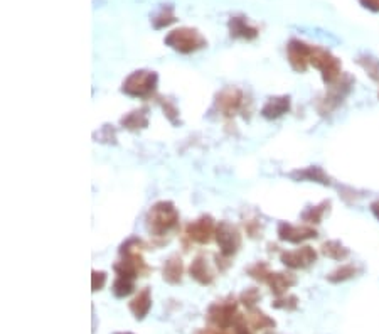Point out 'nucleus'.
Returning a JSON list of instances; mask_svg holds the SVG:
<instances>
[{
  "mask_svg": "<svg viewBox=\"0 0 379 334\" xmlns=\"http://www.w3.org/2000/svg\"><path fill=\"white\" fill-rule=\"evenodd\" d=\"M120 123H122L123 128L130 130V132H138V130L149 127V108L143 106V108L132 110L130 113L125 115Z\"/></svg>",
  "mask_w": 379,
  "mask_h": 334,
  "instance_id": "6ab92c4d",
  "label": "nucleus"
},
{
  "mask_svg": "<svg viewBox=\"0 0 379 334\" xmlns=\"http://www.w3.org/2000/svg\"><path fill=\"white\" fill-rule=\"evenodd\" d=\"M179 225V211L170 201H157L147 213V230L154 236H165Z\"/></svg>",
  "mask_w": 379,
  "mask_h": 334,
  "instance_id": "f257e3e1",
  "label": "nucleus"
},
{
  "mask_svg": "<svg viewBox=\"0 0 379 334\" xmlns=\"http://www.w3.org/2000/svg\"><path fill=\"white\" fill-rule=\"evenodd\" d=\"M290 105H292V101H290V96H286V95L271 96V98H268L266 103L263 105L261 115L266 120H276V118L284 117L285 113H289Z\"/></svg>",
  "mask_w": 379,
  "mask_h": 334,
  "instance_id": "2eb2a0df",
  "label": "nucleus"
},
{
  "mask_svg": "<svg viewBox=\"0 0 379 334\" xmlns=\"http://www.w3.org/2000/svg\"><path fill=\"white\" fill-rule=\"evenodd\" d=\"M115 334H133V333H115Z\"/></svg>",
  "mask_w": 379,
  "mask_h": 334,
  "instance_id": "e433bc0d",
  "label": "nucleus"
},
{
  "mask_svg": "<svg viewBox=\"0 0 379 334\" xmlns=\"http://www.w3.org/2000/svg\"><path fill=\"white\" fill-rule=\"evenodd\" d=\"M270 268H268L266 263H263V262H256L255 265H251L248 268V275L251 277V278H255V280L258 282H263V284H265L266 282V278L270 277Z\"/></svg>",
  "mask_w": 379,
  "mask_h": 334,
  "instance_id": "cd10ccee",
  "label": "nucleus"
},
{
  "mask_svg": "<svg viewBox=\"0 0 379 334\" xmlns=\"http://www.w3.org/2000/svg\"><path fill=\"white\" fill-rule=\"evenodd\" d=\"M313 46L307 44L305 41L300 39H290L286 44V59H289L290 66L295 71L303 73L305 69L311 64V56H312Z\"/></svg>",
  "mask_w": 379,
  "mask_h": 334,
  "instance_id": "6e6552de",
  "label": "nucleus"
},
{
  "mask_svg": "<svg viewBox=\"0 0 379 334\" xmlns=\"http://www.w3.org/2000/svg\"><path fill=\"white\" fill-rule=\"evenodd\" d=\"M194 334H229V333H226V329H219V328L216 329L204 328V329H197V331H194Z\"/></svg>",
  "mask_w": 379,
  "mask_h": 334,
  "instance_id": "f704fd0d",
  "label": "nucleus"
},
{
  "mask_svg": "<svg viewBox=\"0 0 379 334\" xmlns=\"http://www.w3.org/2000/svg\"><path fill=\"white\" fill-rule=\"evenodd\" d=\"M128 309L133 314V318L137 321H143L147 318L152 309V292L150 287H143L142 290H138V294L133 297L128 304Z\"/></svg>",
  "mask_w": 379,
  "mask_h": 334,
  "instance_id": "4468645a",
  "label": "nucleus"
},
{
  "mask_svg": "<svg viewBox=\"0 0 379 334\" xmlns=\"http://www.w3.org/2000/svg\"><path fill=\"white\" fill-rule=\"evenodd\" d=\"M233 328H234V334H253L251 329L248 328L246 319H243V318H238V321L234 323Z\"/></svg>",
  "mask_w": 379,
  "mask_h": 334,
  "instance_id": "473e14b6",
  "label": "nucleus"
},
{
  "mask_svg": "<svg viewBox=\"0 0 379 334\" xmlns=\"http://www.w3.org/2000/svg\"><path fill=\"white\" fill-rule=\"evenodd\" d=\"M290 178L297 181H312V183H318L323 186L331 184L329 176L323 173L321 167H305V169L294 171V173L290 174Z\"/></svg>",
  "mask_w": 379,
  "mask_h": 334,
  "instance_id": "aec40b11",
  "label": "nucleus"
},
{
  "mask_svg": "<svg viewBox=\"0 0 379 334\" xmlns=\"http://www.w3.org/2000/svg\"><path fill=\"white\" fill-rule=\"evenodd\" d=\"M159 85V74L149 69H138L125 78L122 91L133 98H149Z\"/></svg>",
  "mask_w": 379,
  "mask_h": 334,
  "instance_id": "7ed1b4c3",
  "label": "nucleus"
},
{
  "mask_svg": "<svg viewBox=\"0 0 379 334\" xmlns=\"http://www.w3.org/2000/svg\"><path fill=\"white\" fill-rule=\"evenodd\" d=\"M182 275H184V265L179 255H172V257L165 260L164 268H162V277H164V280L167 282V284L170 285L180 284Z\"/></svg>",
  "mask_w": 379,
  "mask_h": 334,
  "instance_id": "a211bd4d",
  "label": "nucleus"
},
{
  "mask_svg": "<svg viewBox=\"0 0 379 334\" xmlns=\"http://www.w3.org/2000/svg\"><path fill=\"white\" fill-rule=\"evenodd\" d=\"M159 103L162 106V110H164V115L167 117L172 123H177L179 122V108L175 106L172 101L167 100V98H159Z\"/></svg>",
  "mask_w": 379,
  "mask_h": 334,
  "instance_id": "c85d7f7f",
  "label": "nucleus"
},
{
  "mask_svg": "<svg viewBox=\"0 0 379 334\" xmlns=\"http://www.w3.org/2000/svg\"><path fill=\"white\" fill-rule=\"evenodd\" d=\"M175 21H177V19H175L174 7L170 6V4L162 6L159 11L154 14V17H152V24H154L155 29H164V27H169L170 24H174Z\"/></svg>",
  "mask_w": 379,
  "mask_h": 334,
  "instance_id": "4be33fe9",
  "label": "nucleus"
},
{
  "mask_svg": "<svg viewBox=\"0 0 379 334\" xmlns=\"http://www.w3.org/2000/svg\"><path fill=\"white\" fill-rule=\"evenodd\" d=\"M164 43L180 54H192L196 51L204 49L207 46L206 37L196 27H179V29L170 31L165 36Z\"/></svg>",
  "mask_w": 379,
  "mask_h": 334,
  "instance_id": "f03ea898",
  "label": "nucleus"
},
{
  "mask_svg": "<svg viewBox=\"0 0 379 334\" xmlns=\"http://www.w3.org/2000/svg\"><path fill=\"white\" fill-rule=\"evenodd\" d=\"M122 260L115 263V272L118 277L132 278L135 280L138 277H145L149 273L150 268L147 267V263L143 262V257L138 252H127L122 253Z\"/></svg>",
  "mask_w": 379,
  "mask_h": 334,
  "instance_id": "0eeeda50",
  "label": "nucleus"
},
{
  "mask_svg": "<svg viewBox=\"0 0 379 334\" xmlns=\"http://www.w3.org/2000/svg\"><path fill=\"white\" fill-rule=\"evenodd\" d=\"M322 253L326 255V257L334 258V260H344L349 257V250L337 240L326 241V243L322 245Z\"/></svg>",
  "mask_w": 379,
  "mask_h": 334,
  "instance_id": "b1692460",
  "label": "nucleus"
},
{
  "mask_svg": "<svg viewBox=\"0 0 379 334\" xmlns=\"http://www.w3.org/2000/svg\"><path fill=\"white\" fill-rule=\"evenodd\" d=\"M275 309H285V310H295L298 308V299L295 295L279 297L274 303Z\"/></svg>",
  "mask_w": 379,
  "mask_h": 334,
  "instance_id": "c756f323",
  "label": "nucleus"
},
{
  "mask_svg": "<svg viewBox=\"0 0 379 334\" xmlns=\"http://www.w3.org/2000/svg\"><path fill=\"white\" fill-rule=\"evenodd\" d=\"M214 238L223 258L233 257L239 250V247H242V235H239V230L234 225H231L229 221H219V225L216 226Z\"/></svg>",
  "mask_w": 379,
  "mask_h": 334,
  "instance_id": "423d86ee",
  "label": "nucleus"
},
{
  "mask_svg": "<svg viewBox=\"0 0 379 334\" xmlns=\"http://www.w3.org/2000/svg\"><path fill=\"white\" fill-rule=\"evenodd\" d=\"M317 252L312 247H300L297 250H290V252L281 253V262L289 268H307L312 263H316Z\"/></svg>",
  "mask_w": 379,
  "mask_h": 334,
  "instance_id": "9b49d317",
  "label": "nucleus"
},
{
  "mask_svg": "<svg viewBox=\"0 0 379 334\" xmlns=\"http://www.w3.org/2000/svg\"><path fill=\"white\" fill-rule=\"evenodd\" d=\"M371 210H373V213H374V216H376L378 220H379V201H376V203H373V204H371Z\"/></svg>",
  "mask_w": 379,
  "mask_h": 334,
  "instance_id": "c9c22d12",
  "label": "nucleus"
},
{
  "mask_svg": "<svg viewBox=\"0 0 379 334\" xmlns=\"http://www.w3.org/2000/svg\"><path fill=\"white\" fill-rule=\"evenodd\" d=\"M214 103L221 115H224V117H233V115H237L238 111L243 108L244 95L238 88H224V90H221L218 95H216Z\"/></svg>",
  "mask_w": 379,
  "mask_h": 334,
  "instance_id": "1a4fd4ad",
  "label": "nucleus"
},
{
  "mask_svg": "<svg viewBox=\"0 0 379 334\" xmlns=\"http://www.w3.org/2000/svg\"><path fill=\"white\" fill-rule=\"evenodd\" d=\"M265 284H268V287H270L271 294L281 297L284 294H286V290L292 289V287L297 284V278H295L294 273L289 272H271L270 277L266 278Z\"/></svg>",
  "mask_w": 379,
  "mask_h": 334,
  "instance_id": "dca6fc26",
  "label": "nucleus"
},
{
  "mask_svg": "<svg viewBox=\"0 0 379 334\" xmlns=\"http://www.w3.org/2000/svg\"><path fill=\"white\" fill-rule=\"evenodd\" d=\"M359 272V268L353 265V263H346V265H341L339 268H336L334 272H331L327 275V280L332 282V284H341V282L349 280V278L355 277V273Z\"/></svg>",
  "mask_w": 379,
  "mask_h": 334,
  "instance_id": "5701e85b",
  "label": "nucleus"
},
{
  "mask_svg": "<svg viewBox=\"0 0 379 334\" xmlns=\"http://www.w3.org/2000/svg\"><path fill=\"white\" fill-rule=\"evenodd\" d=\"M364 59H366V61H363V58H359L358 63L364 69H366L369 74H371L373 80H378V78H379V63L376 61V59H373V58H364Z\"/></svg>",
  "mask_w": 379,
  "mask_h": 334,
  "instance_id": "7c9ffc66",
  "label": "nucleus"
},
{
  "mask_svg": "<svg viewBox=\"0 0 379 334\" xmlns=\"http://www.w3.org/2000/svg\"><path fill=\"white\" fill-rule=\"evenodd\" d=\"M311 64L316 69H318L322 74V80L327 85H332L341 78V61L336 58L331 51L323 48H313L311 56Z\"/></svg>",
  "mask_w": 379,
  "mask_h": 334,
  "instance_id": "39448f33",
  "label": "nucleus"
},
{
  "mask_svg": "<svg viewBox=\"0 0 379 334\" xmlns=\"http://www.w3.org/2000/svg\"><path fill=\"white\" fill-rule=\"evenodd\" d=\"M360 6L366 7L368 11L373 12H379V0H359Z\"/></svg>",
  "mask_w": 379,
  "mask_h": 334,
  "instance_id": "72a5a7b5",
  "label": "nucleus"
},
{
  "mask_svg": "<svg viewBox=\"0 0 379 334\" xmlns=\"http://www.w3.org/2000/svg\"><path fill=\"white\" fill-rule=\"evenodd\" d=\"M260 299L261 294L256 287H249V289L242 292V295H239V303H242L248 310L255 309V305L256 303H260Z\"/></svg>",
  "mask_w": 379,
  "mask_h": 334,
  "instance_id": "bb28decb",
  "label": "nucleus"
},
{
  "mask_svg": "<svg viewBox=\"0 0 379 334\" xmlns=\"http://www.w3.org/2000/svg\"><path fill=\"white\" fill-rule=\"evenodd\" d=\"M206 318L212 326L219 329H228L234 326V323H237L239 318L237 299H234V297H224V299L212 303L209 308H207Z\"/></svg>",
  "mask_w": 379,
  "mask_h": 334,
  "instance_id": "20e7f679",
  "label": "nucleus"
},
{
  "mask_svg": "<svg viewBox=\"0 0 379 334\" xmlns=\"http://www.w3.org/2000/svg\"><path fill=\"white\" fill-rule=\"evenodd\" d=\"M276 233H279V238L281 241H289V243H302L305 240L316 238L317 236V231L311 228V226L290 225V223L286 221L279 223Z\"/></svg>",
  "mask_w": 379,
  "mask_h": 334,
  "instance_id": "f8f14e48",
  "label": "nucleus"
},
{
  "mask_svg": "<svg viewBox=\"0 0 379 334\" xmlns=\"http://www.w3.org/2000/svg\"><path fill=\"white\" fill-rule=\"evenodd\" d=\"M329 206H331L329 201H323L322 204H318V206L308 208V210H305L302 213V220L305 223H321L322 216L326 215V211L329 210Z\"/></svg>",
  "mask_w": 379,
  "mask_h": 334,
  "instance_id": "a878e982",
  "label": "nucleus"
},
{
  "mask_svg": "<svg viewBox=\"0 0 379 334\" xmlns=\"http://www.w3.org/2000/svg\"><path fill=\"white\" fill-rule=\"evenodd\" d=\"M189 273L197 284L201 285H211L214 282V273H212L211 267L207 265V260L202 255H197L196 258L192 260L191 267H189Z\"/></svg>",
  "mask_w": 379,
  "mask_h": 334,
  "instance_id": "f3484780",
  "label": "nucleus"
},
{
  "mask_svg": "<svg viewBox=\"0 0 379 334\" xmlns=\"http://www.w3.org/2000/svg\"><path fill=\"white\" fill-rule=\"evenodd\" d=\"M228 29H229V36L233 37V39L253 41V39H256L258 34H260L258 27L249 24L248 19L244 16L231 17L229 22H228Z\"/></svg>",
  "mask_w": 379,
  "mask_h": 334,
  "instance_id": "ddd939ff",
  "label": "nucleus"
},
{
  "mask_svg": "<svg viewBox=\"0 0 379 334\" xmlns=\"http://www.w3.org/2000/svg\"><path fill=\"white\" fill-rule=\"evenodd\" d=\"M216 223L212 220V216L204 215L197 220H194L186 226V235L189 240H192L194 243L206 245L214 238L216 235Z\"/></svg>",
  "mask_w": 379,
  "mask_h": 334,
  "instance_id": "9d476101",
  "label": "nucleus"
},
{
  "mask_svg": "<svg viewBox=\"0 0 379 334\" xmlns=\"http://www.w3.org/2000/svg\"><path fill=\"white\" fill-rule=\"evenodd\" d=\"M106 272L103 270H93L91 272V290L98 292L105 287L106 284Z\"/></svg>",
  "mask_w": 379,
  "mask_h": 334,
  "instance_id": "2f4dec72",
  "label": "nucleus"
},
{
  "mask_svg": "<svg viewBox=\"0 0 379 334\" xmlns=\"http://www.w3.org/2000/svg\"><path fill=\"white\" fill-rule=\"evenodd\" d=\"M246 319L249 326L256 329V331H261V329H274L276 326L275 319H271L270 315H266L260 309H249Z\"/></svg>",
  "mask_w": 379,
  "mask_h": 334,
  "instance_id": "412c9836",
  "label": "nucleus"
},
{
  "mask_svg": "<svg viewBox=\"0 0 379 334\" xmlns=\"http://www.w3.org/2000/svg\"><path fill=\"white\" fill-rule=\"evenodd\" d=\"M133 282L135 280H132V278L117 277V280H115L113 285H112L113 295L117 297V299H125V297L130 295L132 292L135 290V284H133Z\"/></svg>",
  "mask_w": 379,
  "mask_h": 334,
  "instance_id": "393cba45",
  "label": "nucleus"
}]
</instances>
